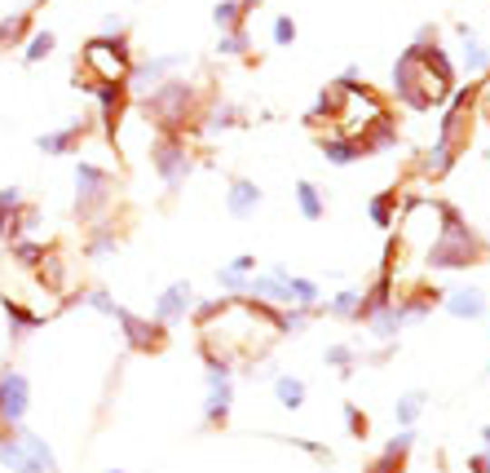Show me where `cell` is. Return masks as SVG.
Here are the masks:
<instances>
[{"instance_id":"6da1fadb","label":"cell","mask_w":490,"mask_h":473,"mask_svg":"<svg viewBox=\"0 0 490 473\" xmlns=\"http://www.w3.org/2000/svg\"><path fill=\"white\" fill-rule=\"evenodd\" d=\"M486 248L490 243L459 217V208H446L442 231L425 248V266L428 271H468V266H477L486 257Z\"/></svg>"},{"instance_id":"7a4b0ae2","label":"cell","mask_w":490,"mask_h":473,"mask_svg":"<svg viewBox=\"0 0 490 473\" xmlns=\"http://www.w3.org/2000/svg\"><path fill=\"white\" fill-rule=\"evenodd\" d=\"M75 89L93 94V84H124L132 71V54H129V35H93L84 49H80V63H75Z\"/></svg>"},{"instance_id":"3957f363","label":"cell","mask_w":490,"mask_h":473,"mask_svg":"<svg viewBox=\"0 0 490 473\" xmlns=\"http://www.w3.org/2000/svg\"><path fill=\"white\" fill-rule=\"evenodd\" d=\"M142 111L151 115V124L160 133H181L191 120H199V94H195V84H186L181 75H172V80H163L160 89H151L142 98Z\"/></svg>"},{"instance_id":"277c9868","label":"cell","mask_w":490,"mask_h":473,"mask_svg":"<svg viewBox=\"0 0 490 473\" xmlns=\"http://www.w3.org/2000/svg\"><path fill=\"white\" fill-rule=\"evenodd\" d=\"M146 155H151V169L155 177L163 182V191H181L191 177H195V151L186 146V137L181 133H151V146H146Z\"/></svg>"},{"instance_id":"5b68a950","label":"cell","mask_w":490,"mask_h":473,"mask_svg":"<svg viewBox=\"0 0 490 473\" xmlns=\"http://www.w3.org/2000/svg\"><path fill=\"white\" fill-rule=\"evenodd\" d=\"M111 203H115V172L93 164V160H80L75 164V217L84 226H93L106 217Z\"/></svg>"},{"instance_id":"8992f818","label":"cell","mask_w":490,"mask_h":473,"mask_svg":"<svg viewBox=\"0 0 490 473\" xmlns=\"http://www.w3.org/2000/svg\"><path fill=\"white\" fill-rule=\"evenodd\" d=\"M203 380H208V394H203V429H221L234 411V368L221 359H208L203 354Z\"/></svg>"},{"instance_id":"52a82bcc","label":"cell","mask_w":490,"mask_h":473,"mask_svg":"<svg viewBox=\"0 0 490 473\" xmlns=\"http://www.w3.org/2000/svg\"><path fill=\"white\" fill-rule=\"evenodd\" d=\"M191 67V58L186 54H155V58H142V63H132L129 80H124V89H129V98H146L151 89H160L163 80H172L177 71Z\"/></svg>"},{"instance_id":"ba28073f","label":"cell","mask_w":490,"mask_h":473,"mask_svg":"<svg viewBox=\"0 0 490 473\" xmlns=\"http://www.w3.org/2000/svg\"><path fill=\"white\" fill-rule=\"evenodd\" d=\"M111 319L120 323L124 345H129L132 354H160L163 345H168V332H163L151 314H137V310H129V305H115V314H111Z\"/></svg>"},{"instance_id":"9c48e42d","label":"cell","mask_w":490,"mask_h":473,"mask_svg":"<svg viewBox=\"0 0 490 473\" xmlns=\"http://www.w3.org/2000/svg\"><path fill=\"white\" fill-rule=\"evenodd\" d=\"M195 283L191 279H172L168 288H163L155 305H151V319L160 323L163 332H172V328H181L186 319H191V310H195Z\"/></svg>"},{"instance_id":"30bf717a","label":"cell","mask_w":490,"mask_h":473,"mask_svg":"<svg viewBox=\"0 0 490 473\" xmlns=\"http://www.w3.org/2000/svg\"><path fill=\"white\" fill-rule=\"evenodd\" d=\"M32 411V380L14 368L0 372V429H23Z\"/></svg>"},{"instance_id":"8fae6325","label":"cell","mask_w":490,"mask_h":473,"mask_svg":"<svg viewBox=\"0 0 490 473\" xmlns=\"http://www.w3.org/2000/svg\"><path fill=\"white\" fill-rule=\"evenodd\" d=\"M437 305L451 314V319H464V323H482L490 314V301L482 288H473V283H464V288H446V292H437Z\"/></svg>"},{"instance_id":"7c38bea8","label":"cell","mask_w":490,"mask_h":473,"mask_svg":"<svg viewBox=\"0 0 490 473\" xmlns=\"http://www.w3.org/2000/svg\"><path fill=\"white\" fill-rule=\"evenodd\" d=\"M89 129H93V124H89L84 115H75V120H66L63 129H49V133L35 137V151H40V155H54V160H58V155H75V146L89 137Z\"/></svg>"},{"instance_id":"4fadbf2b","label":"cell","mask_w":490,"mask_h":473,"mask_svg":"<svg viewBox=\"0 0 490 473\" xmlns=\"http://www.w3.org/2000/svg\"><path fill=\"white\" fill-rule=\"evenodd\" d=\"M456 35H459V67H464V75H468V80H486L490 54H486V44H482V35H477V27L456 23Z\"/></svg>"},{"instance_id":"5bb4252c","label":"cell","mask_w":490,"mask_h":473,"mask_svg":"<svg viewBox=\"0 0 490 473\" xmlns=\"http://www.w3.org/2000/svg\"><path fill=\"white\" fill-rule=\"evenodd\" d=\"M265 203V191L252 182V177H230V191H226V212L234 222H252L257 208Z\"/></svg>"},{"instance_id":"9a60e30c","label":"cell","mask_w":490,"mask_h":473,"mask_svg":"<svg viewBox=\"0 0 490 473\" xmlns=\"http://www.w3.org/2000/svg\"><path fill=\"white\" fill-rule=\"evenodd\" d=\"M456 160H459V146L433 137V146H425L420 160H416V177H420V182H442L446 172L456 169Z\"/></svg>"},{"instance_id":"2e32d148","label":"cell","mask_w":490,"mask_h":473,"mask_svg":"<svg viewBox=\"0 0 490 473\" xmlns=\"http://www.w3.org/2000/svg\"><path fill=\"white\" fill-rule=\"evenodd\" d=\"M124 248V239L115 231V222L111 217H102L89 226V235H84V261H106V257H115Z\"/></svg>"},{"instance_id":"e0dca14e","label":"cell","mask_w":490,"mask_h":473,"mask_svg":"<svg viewBox=\"0 0 490 473\" xmlns=\"http://www.w3.org/2000/svg\"><path fill=\"white\" fill-rule=\"evenodd\" d=\"M0 310H5V319H9V340H23V337H32L35 328L49 319V314H40V310H27V305L18 301V297H0Z\"/></svg>"},{"instance_id":"ac0fdd59","label":"cell","mask_w":490,"mask_h":473,"mask_svg":"<svg viewBox=\"0 0 490 473\" xmlns=\"http://www.w3.org/2000/svg\"><path fill=\"white\" fill-rule=\"evenodd\" d=\"M318 155H323V164L331 169H354L362 160V146L354 137H340V133H323L318 137Z\"/></svg>"},{"instance_id":"d6986e66","label":"cell","mask_w":490,"mask_h":473,"mask_svg":"<svg viewBox=\"0 0 490 473\" xmlns=\"http://www.w3.org/2000/svg\"><path fill=\"white\" fill-rule=\"evenodd\" d=\"M318 314L336 319V323H362V288H340L327 301H318Z\"/></svg>"},{"instance_id":"ffe728a7","label":"cell","mask_w":490,"mask_h":473,"mask_svg":"<svg viewBox=\"0 0 490 473\" xmlns=\"http://www.w3.org/2000/svg\"><path fill=\"white\" fill-rule=\"evenodd\" d=\"M270 389H274V403L283 407V411H300L305 399H309V385H305V376H292V372H279L270 380Z\"/></svg>"},{"instance_id":"44dd1931","label":"cell","mask_w":490,"mask_h":473,"mask_svg":"<svg viewBox=\"0 0 490 473\" xmlns=\"http://www.w3.org/2000/svg\"><path fill=\"white\" fill-rule=\"evenodd\" d=\"M292 200H296V212L305 217V222H323L327 217V195H323V186H314L309 177H300L292 186Z\"/></svg>"},{"instance_id":"7402d4cb","label":"cell","mask_w":490,"mask_h":473,"mask_svg":"<svg viewBox=\"0 0 490 473\" xmlns=\"http://www.w3.org/2000/svg\"><path fill=\"white\" fill-rule=\"evenodd\" d=\"M367 217H371V226L393 231L397 217H402V195H397V191H380V195H371V200H367Z\"/></svg>"},{"instance_id":"603a6c76","label":"cell","mask_w":490,"mask_h":473,"mask_svg":"<svg viewBox=\"0 0 490 473\" xmlns=\"http://www.w3.org/2000/svg\"><path fill=\"white\" fill-rule=\"evenodd\" d=\"M425 407H428V389H407V394H397V403H393V420H397L402 429H416L420 416H425Z\"/></svg>"},{"instance_id":"cb8c5ba5","label":"cell","mask_w":490,"mask_h":473,"mask_svg":"<svg viewBox=\"0 0 490 473\" xmlns=\"http://www.w3.org/2000/svg\"><path fill=\"white\" fill-rule=\"evenodd\" d=\"M318 301H323V288H318V279H305V274H292L288 279V310H314L318 314Z\"/></svg>"},{"instance_id":"d4e9b609","label":"cell","mask_w":490,"mask_h":473,"mask_svg":"<svg viewBox=\"0 0 490 473\" xmlns=\"http://www.w3.org/2000/svg\"><path fill=\"white\" fill-rule=\"evenodd\" d=\"M9 248V261L18 266V271H35L40 261H44V252H49V243H40V239H14V243H5Z\"/></svg>"},{"instance_id":"484cf974","label":"cell","mask_w":490,"mask_h":473,"mask_svg":"<svg viewBox=\"0 0 490 473\" xmlns=\"http://www.w3.org/2000/svg\"><path fill=\"white\" fill-rule=\"evenodd\" d=\"M323 363L327 368H336L340 376H354V368L362 363V350L354 340H336V345H327L323 350Z\"/></svg>"},{"instance_id":"4316f807","label":"cell","mask_w":490,"mask_h":473,"mask_svg":"<svg viewBox=\"0 0 490 473\" xmlns=\"http://www.w3.org/2000/svg\"><path fill=\"white\" fill-rule=\"evenodd\" d=\"M239 124H243V106H234V102H217L203 115V133H226V129H239Z\"/></svg>"},{"instance_id":"83f0119b","label":"cell","mask_w":490,"mask_h":473,"mask_svg":"<svg viewBox=\"0 0 490 473\" xmlns=\"http://www.w3.org/2000/svg\"><path fill=\"white\" fill-rule=\"evenodd\" d=\"M32 35V14H9L0 18V49H23V40Z\"/></svg>"},{"instance_id":"f1b7e54d","label":"cell","mask_w":490,"mask_h":473,"mask_svg":"<svg viewBox=\"0 0 490 473\" xmlns=\"http://www.w3.org/2000/svg\"><path fill=\"white\" fill-rule=\"evenodd\" d=\"M35 226H40V208H35V203H18V212H14V217H9V226H5V243H14V239H27L35 231Z\"/></svg>"},{"instance_id":"f546056e","label":"cell","mask_w":490,"mask_h":473,"mask_svg":"<svg viewBox=\"0 0 490 473\" xmlns=\"http://www.w3.org/2000/svg\"><path fill=\"white\" fill-rule=\"evenodd\" d=\"M66 305H84V310H93V314H102V319H111V314H115V297H111V292H106V288H84V292H75V297H66L63 301V310Z\"/></svg>"},{"instance_id":"4dcf8cb0","label":"cell","mask_w":490,"mask_h":473,"mask_svg":"<svg viewBox=\"0 0 490 473\" xmlns=\"http://www.w3.org/2000/svg\"><path fill=\"white\" fill-rule=\"evenodd\" d=\"M54 49H58V35L49 32H32L27 40H23V63L27 67H35V63H44V58H54Z\"/></svg>"},{"instance_id":"1f68e13d","label":"cell","mask_w":490,"mask_h":473,"mask_svg":"<svg viewBox=\"0 0 490 473\" xmlns=\"http://www.w3.org/2000/svg\"><path fill=\"white\" fill-rule=\"evenodd\" d=\"M314 319H318L314 310H296V305H292V310H279V314H274V323H279V337H305Z\"/></svg>"},{"instance_id":"d6a6232c","label":"cell","mask_w":490,"mask_h":473,"mask_svg":"<svg viewBox=\"0 0 490 473\" xmlns=\"http://www.w3.org/2000/svg\"><path fill=\"white\" fill-rule=\"evenodd\" d=\"M212 23H217V32L248 27V9H243V0H217V5H212Z\"/></svg>"},{"instance_id":"836d02e7","label":"cell","mask_w":490,"mask_h":473,"mask_svg":"<svg viewBox=\"0 0 490 473\" xmlns=\"http://www.w3.org/2000/svg\"><path fill=\"white\" fill-rule=\"evenodd\" d=\"M248 49H252V35H248V27L221 32V40H217V58H243Z\"/></svg>"},{"instance_id":"e575fe53","label":"cell","mask_w":490,"mask_h":473,"mask_svg":"<svg viewBox=\"0 0 490 473\" xmlns=\"http://www.w3.org/2000/svg\"><path fill=\"white\" fill-rule=\"evenodd\" d=\"M416 439H420L416 429H402V434H393V439L380 447V456H389V460H402V465H407V456L416 451Z\"/></svg>"},{"instance_id":"d590c367","label":"cell","mask_w":490,"mask_h":473,"mask_svg":"<svg viewBox=\"0 0 490 473\" xmlns=\"http://www.w3.org/2000/svg\"><path fill=\"white\" fill-rule=\"evenodd\" d=\"M296 35H300V27H296V18H292V14H279V18L270 23V40H274L279 49H292V44H296Z\"/></svg>"},{"instance_id":"8d00e7d4","label":"cell","mask_w":490,"mask_h":473,"mask_svg":"<svg viewBox=\"0 0 490 473\" xmlns=\"http://www.w3.org/2000/svg\"><path fill=\"white\" fill-rule=\"evenodd\" d=\"M270 439H279V442H288V447H296V451H305V456H314L318 465H331V460H336L327 442H314V439H283V434H270Z\"/></svg>"},{"instance_id":"74e56055","label":"cell","mask_w":490,"mask_h":473,"mask_svg":"<svg viewBox=\"0 0 490 473\" xmlns=\"http://www.w3.org/2000/svg\"><path fill=\"white\" fill-rule=\"evenodd\" d=\"M345 429L358 442L371 439V420H367V411H358V403H345Z\"/></svg>"},{"instance_id":"f35d334b","label":"cell","mask_w":490,"mask_h":473,"mask_svg":"<svg viewBox=\"0 0 490 473\" xmlns=\"http://www.w3.org/2000/svg\"><path fill=\"white\" fill-rule=\"evenodd\" d=\"M248 279H252V274H239V271H230V266L217 271V283H221V292H230V297H243V292H248Z\"/></svg>"},{"instance_id":"ab89813d","label":"cell","mask_w":490,"mask_h":473,"mask_svg":"<svg viewBox=\"0 0 490 473\" xmlns=\"http://www.w3.org/2000/svg\"><path fill=\"white\" fill-rule=\"evenodd\" d=\"M18 203H23V191H18V186H5V191H0V235H5L9 217L18 212Z\"/></svg>"},{"instance_id":"60d3db41","label":"cell","mask_w":490,"mask_h":473,"mask_svg":"<svg viewBox=\"0 0 490 473\" xmlns=\"http://www.w3.org/2000/svg\"><path fill=\"white\" fill-rule=\"evenodd\" d=\"M230 271H239V274H257L261 271V261H257V252H239L234 261H226Z\"/></svg>"},{"instance_id":"b9f144b4","label":"cell","mask_w":490,"mask_h":473,"mask_svg":"<svg viewBox=\"0 0 490 473\" xmlns=\"http://www.w3.org/2000/svg\"><path fill=\"white\" fill-rule=\"evenodd\" d=\"M468 473H490V447H482V451L468 456Z\"/></svg>"},{"instance_id":"7bdbcfd3","label":"cell","mask_w":490,"mask_h":473,"mask_svg":"<svg viewBox=\"0 0 490 473\" xmlns=\"http://www.w3.org/2000/svg\"><path fill=\"white\" fill-rule=\"evenodd\" d=\"M102 35H129L124 18H120V14H106V18H102Z\"/></svg>"},{"instance_id":"ee69618b","label":"cell","mask_w":490,"mask_h":473,"mask_svg":"<svg viewBox=\"0 0 490 473\" xmlns=\"http://www.w3.org/2000/svg\"><path fill=\"white\" fill-rule=\"evenodd\" d=\"M358 80H362V67H358V63H349V67L340 71V80H336V84H345V89H349V84H358Z\"/></svg>"},{"instance_id":"f6af8a7d","label":"cell","mask_w":490,"mask_h":473,"mask_svg":"<svg viewBox=\"0 0 490 473\" xmlns=\"http://www.w3.org/2000/svg\"><path fill=\"white\" fill-rule=\"evenodd\" d=\"M482 447H490V420L482 425Z\"/></svg>"},{"instance_id":"bcb514c9","label":"cell","mask_w":490,"mask_h":473,"mask_svg":"<svg viewBox=\"0 0 490 473\" xmlns=\"http://www.w3.org/2000/svg\"><path fill=\"white\" fill-rule=\"evenodd\" d=\"M257 5H261V0H243V9H248V14H252V9H257Z\"/></svg>"},{"instance_id":"7dc6e473","label":"cell","mask_w":490,"mask_h":473,"mask_svg":"<svg viewBox=\"0 0 490 473\" xmlns=\"http://www.w3.org/2000/svg\"><path fill=\"white\" fill-rule=\"evenodd\" d=\"M486 98H490V75H486Z\"/></svg>"},{"instance_id":"c3c4849f","label":"cell","mask_w":490,"mask_h":473,"mask_svg":"<svg viewBox=\"0 0 490 473\" xmlns=\"http://www.w3.org/2000/svg\"><path fill=\"white\" fill-rule=\"evenodd\" d=\"M106 473H124V469H106Z\"/></svg>"},{"instance_id":"681fc988","label":"cell","mask_w":490,"mask_h":473,"mask_svg":"<svg viewBox=\"0 0 490 473\" xmlns=\"http://www.w3.org/2000/svg\"><path fill=\"white\" fill-rule=\"evenodd\" d=\"M486 380H490V363H486Z\"/></svg>"},{"instance_id":"f907efd6","label":"cell","mask_w":490,"mask_h":473,"mask_svg":"<svg viewBox=\"0 0 490 473\" xmlns=\"http://www.w3.org/2000/svg\"><path fill=\"white\" fill-rule=\"evenodd\" d=\"M362 473H367V469H362Z\"/></svg>"}]
</instances>
